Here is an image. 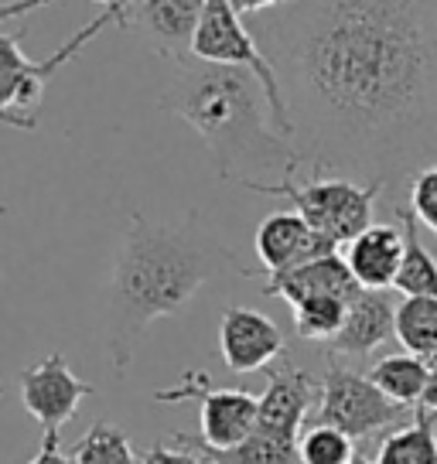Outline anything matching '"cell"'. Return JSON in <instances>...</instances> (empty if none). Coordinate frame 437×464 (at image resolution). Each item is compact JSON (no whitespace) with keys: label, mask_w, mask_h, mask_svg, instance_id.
Returning a JSON list of instances; mask_svg holds the SVG:
<instances>
[{"label":"cell","mask_w":437,"mask_h":464,"mask_svg":"<svg viewBox=\"0 0 437 464\" xmlns=\"http://www.w3.org/2000/svg\"><path fill=\"white\" fill-rule=\"evenodd\" d=\"M243 17L301 168L396 191L437 164V4L267 0Z\"/></svg>","instance_id":"6da1fadb"},{"label":"cell","mask_w":437,"mask_h":464,"mask_svg":"<svg viewBox=\"0 0 437 464\" xmlns=\"http://www.w3.org/2000/svg\"><path fill=\"white\" fill-rule=\"evenodd\" d=\"M345 318H349V301H338V297H315V301L294 307V328L305 342L332 345Z\"/></svg>","instance_id":"44dd1931"},{"label":"cell","mask_w":437,"mask_h":464,"mask_svg":"<svg viewBox=\"0 0 437 464\" xmlns=\"http://www.w3.org/2000/svg\"><path fill=\"white\" fill-rule=\"evenodd\" d=\"M345 263L363 290L393 287L400 263H403V229L369 226L355 243L345 246Z\"/></svg>","instance_id":"2e32d148"},{"label":"cell","mask_w":437,"mask_h":464,"mask_svg":"<svg viewBox=\"0 0 437 464\" xmlns=\"http://www.w3.org/2000/svg\"><path fill=\"white\" fill-rule=\"evenodd\" d=\"M38 7H48L44 0H17V4H0V24L4 21H11V17H28L31 11H38Z\"/></svg>","instance_id":"4316f807"},{"label":"cell","mask_w":437,"mask_h":464,"mask_svg":"<svg viewBox=\"0 0 437 464\" xmlns=\"http://www.w3.org/2000/svg\"><path fill=\"white\" fill-rule=\"evenodd\" d=\"M218 355L229 372H267L284 355V334L253 307H226L218 318Z\"/></svg>","instance_id":"8fae6325"},{"label":"cell","mask_w":437,"mask_h":464,"mask_svg":"<svg viewBox=\"0 0 437 464\" xmlns=\"http://www.w3.org/2000/svg\"><path fill=\"white\" fill-rule=\"evenodd\" d=\"M92 392H96V386L73 376L62 352L44 355L42 362H34L31 369L21 372V403L34 420L42 423L44 434L48 430L62 434V427L75 417L79 403Z\"/></svg>","instance_id":"30bf717a"},{"label":"cell","mask_w":437,"mask_h":464,"mask_svg":"<svg viewBox=\"0 0 437 464\" xmlns=\"http://www.w3.org/2000/svg\"><path fill=\"white\" fill-rule=\"evenodd\" d=\"M28 464H75V461L62 450L59 430H48V434L42 437V450H38L34 461H28Z\"/></svg>","instance_id":"484cf974"},{"label":"cell","mask_w":437,"mask_h":464,"mask_svg":"<svg viewBox=\"0 0 437 464\" xmlns=\"http://www.w3.org/2000/svg\"><path fill=\"white\" fill-rule=\"evenodd\" d=\"M352 464H376V461H369V458H363V454H355V461Z\"/></svg>","instance_id":"f1b7e54d"},{"label":"cell","mask_w":437,"mask_h":464,"mask_svg":"<svg viewBox=\"0 0 437 464\" xmlns=\"http://www.w3.org/2000/svg\"><path fill=\"white\" fill-rule=\"evenodd\" d=\"M396 222L403 229V263L393 287L403 297H437V260L421 239V222L407 205H396Z\"/></svg>","instance_id":"e0dca14e"},{"label":"cell","mask_w":437,"mask_h":464,"mask_svg":"<svg viewBox=\"0 0 437 464\" xmlns=\"http://www.w3.org/2000/svg\"><path fill=\"white\" fill-rule=\"evenodd\" d=\"M191 58H202L212 65H233V69H247L253 79L260 82L267 106H270V120L284 140H291V120H287V106H284V92L267 55L247 28L243 14L236 11V0H205L202 24L191 44Z\"/></svg>","instance_id":"8992f818"},{"label":"cell","mask_w":437,"mask_h":464,"mask_svg":"<svg viewBox=\"0 0 437 464\" xmlns=\"http://www.w3.org/2000/svg\"><path fill=\"white\" fill-rule=\"evenodd\" d=\"M75 464H141L127 434L113 423H92L73 454Z\"/></svg>","instance_id":"7402d4cb"},{"label":"cell","mask_w":437,"mask_h":464,"mask_svg":"<svg viewBox=\"0 0 437 464\" xmlns=\"http://www.w3.org/2000/svg\"><path fill=\"white\" fill-rule=\"evenodd\" d=\"M332 253H338L335 243L318 236L297 212H274L257 229V260L263 263L267 276H280Z\"/></svg>","instance_id":"4fadbf2b"},{"label":"cell","mask_w":437,"mask_h":464,"mask_svg":"<svg viewBox=\"0 0 437 464\" xmlns=\"http://www.w3.org/2000/svg\"><path fill=\"white\" fill-rule=\"evenodd\" d=\"M222 274L249 270L205 229L199 212L181 222H151L133 212L110 274L106 352L117 376L131 372L144 332L154 321L181 314L195 294Z\"/></svg>","instance_id":"7a4b0ae2"},{"label":"cell","mask_w":437,"mask_h":464,"mask_svg":"<svg viewBox=\"0 0 437 464\" xmlns=\"http://www.w3.org/2000/svg\"><path fill=\"white\" fill-rule=\"evenodd\" d=\"M403 417H413L410 410L396 406L393 400H386L383 392L373 386V379L349 369L345 362L332 359L321 379V400L315 423L335 427L352 440L376 434L383 427H393Z\"/></svg>","instance_id":"52a82bcc"},{"label":"cell","mask_w":437,"mask_h":464,"mask_svg":"<svg viewBox=\"0 0 437 464\" xmlns=\"http://www.w3.org/2000/svg\"><path fill=\"white\" fill-rule=\"evenodd\" d=\"M410 212L421 222L423 229L437 232V164L423 168L413 181H410Z\"/></svg>","instance_id":"cb8c5ba5"},{"label":"cell","mask_w":437,"mask_h":464,"mask_svg":"<svg viewBox=\"0 0 437 464\" xmlns=\"http://www.w3.org/2000/svg\"><path fill=\"white\" fill-rule=\"evenodd\" d=\"M123 4H106V11L75 31L59 52L44 62H31L21 52V34H0V123L17 130H34L44 110V82L62 65L75 58L86 44H92L106 28H123Z\"/></svg>","instance_id":"277c9868"},{"label":"cell","mask_w":437,"mask_h":464,"mask_svg":"<svg viewBox=\"0 0 437 464\" xmlns=\"http://www.w3.org/2000/svg\"><path fill=\"white\" fill-rule=\"evenodd\" d=\"M396 338L423 362L437 359V297H403L396 304Z\"/></svg>","instance_id":"ffe728a7"},{"label":"cell","mask_w":437,"mask_h":464,"mask_svg":"<svg viewBox=\"0 0 437 464\" xmlns=\"http://www.w3.org/2000/svg\"><path fill=\"white\" fill-rule=\"evenodd\" d=\"M434 365H437V359H434Z\"/></svg>","instance_id":"4dcf8cb0"},{"label":"cell","mask_w":437,"mask_h":464,"mask_svg":"<svg viewBox=\"0 0 437 464\" xmlns=\"http://www.w3.org/2000/svg\"><path fill=\"white\" fill-rule=\"evenodd\" d=\"M396 338V304L386 290H363L349 304V318L328 345L332 359H365Z\"/></svg>","instance_id":"9a60e30c"},{"label":"cell","mask_w":437,"mask_h":464,"mask_svg":"<svg viewBox=\"0 0 437 464\" xmlns=\"http://www.w3.org/2000/svg\"><path fill=\"white\" fill-rule=\"evenodd\" d=\"M189 396L202 400V417H199L202 430H199V440L209 444V448L233 450L257 434L260 396H253L247 390H236V386L216 390V386H209L205 372H191L181 386L154 392L158 403H178V400H189Z\"/></svg>","instance_id":"ba28073f"},{"label":"cell","mask_w":437,"mask_h":464,"mask_svg":"<svg viewBox=\"0 0 437 464\" xmlns=\"http://www.w3.org/2000/svg\"><path fill=\"white\" fill-rule=\"evenodd\" d=\"M141 464H209V461L199 458L195 450H189L185 444H178V440H171V444L158 440L154 448H147L141 454Z\"/></svg>","instance_id":"d4e9b609"},{"label":"cell","mask_w":437,"mask_h":464,"mask_svg":"<svg viewBox=\"0 0 437 464\" xmlns=\"http://www.w3.org/2000/svg\"><path fill=\"white\" fill-rule=\"evenodd\" d=\"M263 294L267 297H280L291 307L305 304V301H315V297H338V301H355L363 287L355 284L349 263L342 253H332V256H321V260H311L297 270H287L280 276H270V284H263Z\"/></svg>","instance_id":"5bb4252c"},{"label":"cell","mask_w":437,"mask_h":464,"mask_svg":"<svg viewBox=\"0 0 437 464\" xmlns=\"http://www.w3.org/2000/svg\"><path fill=\"white\" fill-rule=\"evenodd\" d=\"M160 106L202 137L216 158L218 178L239 181L243 188L260 181L257 174L280 178L301 171L291 140H284L270 120L260 82L247 69L212 65L202 58L171 62Z\"/></svg>","instance_id":"3957f363"},{"label":"cell","mask_w":437,"mask_h":464,"mask_svg":"<svg viewBox=\"0 0 437 464\" xmlns=\"http://www.w3.org/2000/svg\"><path fill=\"white\" fill-rule=\"evenodd\" d=\"M205 0H141L123 4V28H137L168 62L191 58Z\"/></svg>","instance_id":"7c38bea8"},{"label":"cell","mask_w":437,"mask_h":464,"mask_svg":"<svg viewBox=\"0 0 437 464\" xmlns=\"http://www.w3.org/2000/svg\"><path fill=\"white\" fill-rule=\"evenodd\" d=\"M247 188L287 198L294 212L335 246H349L369 226H376L373 202L383 191L379 185H355L349 178H328V174H318L311 181H297V174H287L280 181H257Z\"/></svg>","instance_id":"5b68a950"},{"label":"cell","mask_w":437,"mask_h":464,"mask_svg":"<svg viewBox=\"0 0 437 464\" xmlns=\"http://www.w3.org/2000/svg\"><path fill=\"white\" fill-rule=\"evenodd\" d=\"M0 400H4V386H0Z\"/></svg>","instance_id":"f546056e"},{"label":"cell","mask_w":437,"mask_h":464,"mask_svg":"<svg viewBox=\"0 0 437 464\" xmlns=\"http://www.w3.org/2000/svg\"><path fill=\"white\" fill-rule=\"evenodd\" d=\"M376 464H437V413L413 410L410 423L383 437Z\"/></svg>","instance_id":"ac0fdd59"},{"label":"cell","mask_w":437,"mask_h":464,"mask_svg":"<svg viewBox=\"0 0 437 464\" xmlns=\"http://www.w3.org/2000/svg\"><path fill=\"white\" fill-rule=\"evenodd\" d=\"M297 461L301 464H352L355 461V440L345 437L335 427L311 423L301 444H297Z\"/></svg>","instance_id":"603a6c76"},{"label":"cell","mask_w":437,"mask_h":464,"mask_svg":"<svg viewBox=\"0 0 437 464\" xmlns=\"http://www.w3.org/2000/svg\"><path fill=\"white\" fill-rule=\"evenodd\" d=\"M369 379L386 400H393L403 410H421L423 390L431 379V365L417 355H386L369 369Z\"/></svg>","instance_id":"d6986e66"},{"label":"cell","mask_w":437,"mask_h":464,"mask_svg":"<svg viewBox=\"0 0 437 464\" xmlns=\"http://www.w3.org/2000/svg\"><path fill=\"white\" fill-rule=\"evenodd\" d=\"M315 400H321V382L294 362H277L267 369V390L260 396V420L257 430L280 444H301V427Z\"/></svg>","instance_id":"9c48e42d"},{"label":"cell","mask_w":437,"mask_h":464,"mask_svg":"<svg viewBox=\"0 0 437 464\" xmlns=\"http://www.w3.org/2000/svg\"><path fill=\"white\" fill-rule=\"evenodd\" d=\"M421 410H431V413H437V365L431 369V379H427V390H423Z\"/></svg>","instance_id":"83f0119b"}]
</instances>
